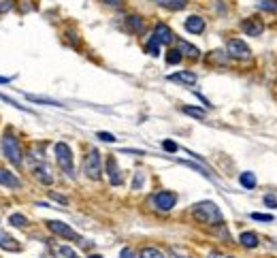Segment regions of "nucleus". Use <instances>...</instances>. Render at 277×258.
Wrapping results in <instances>:
<instances>
[{"label":"nucleus","mask_w":277,"mask_h":258,"mask_svg":"<svg viewBox=\"0 0 277 258\" xmlns=\"http://www.w3.org/2000/svg\"><path fill=\"white\" fill-rule=\"evenodd\" d=\"M156 2H158V0H156Z\"/></svg>","instance_id":"nucleus-43"},{"label":"nucleus","mask_w":277,"mask_h":258,"mask_svg":"<svg viewBox=\"0 0 277 258\" xmlns=\"http://www.w3.org/2000/svg\"><path fill=\"white\" fill-rule=\"evenodd\" d=\"M47 228L51 230L53 235H58V237H62V239H68V241H77V243H81V237H79V233H75V230L68 226V224H64L60 222V220H49L47 222Z\"/></svg>","instance_id":"nucleus-5"},{"label":"nucleus","mask_w":277,"mask_h":258,"mask_svg":"<svg viewBox=\"0 0 277 258\" xmlns=\"http://www.w3.org/2000/svg\"><path fill=\"white\" fill-rule=\"evenodd\" d=\"M239 181H241L243 188H247V190H252V188H256V175L249 173V171H245V173H241V177H239Z\"/></svg>","instance_id":"nucleus-21"},{"label":"nucleus","mask_w":277,"mask_h":258,"mask_svg":"<svg viewBox=\"0 0 277 258\" xmlns=\"http://www.w3.org/2000/svg\"><path fill=\"white\" fill-rule=\"evenodd\" d=\"M0 186L17 190V188L21 186V181H19V177L15 173H11V171H7V169H0Z\"/></svg>","instance_id":"nucleus-13"},{"label":"nucleus","mask_w":277,"mask_h":258,"mask_svg":"<svg viewBox=\"0 0 277 258\" xmlns=\"http://www.w3.org/2000/svg\"><path fill=\"white\" fill-rule=\"evenodd\" d=\"M241 30L247 36H260L264 32V24L260 17H247V19L241 21Z\"/></svg>","instance_id":"nucleus-8"},{"label":"nucleus","mask_w":277,"mask_h":258,"mask_svg":"<svg viewBox=\"0 0 277 258\" xmlns=\"http://www.w3.org/2000/svg\"><path fill=\"white\" fill-rule=\"evenodd\" d=\"M177 51L181 53V56H188V58H199L200 56L199 47L190 45L188 41H177Z\"/></svg>","instance_id":"nucleus-17"},{"label":"nucleus","mask_w":277,"mask_h":258,"mask_svg":"<svg viewBox=\"0 0 277 258\" xmlns=\"http://www.w3.org/2000/svg\"><path fill=\"white\" fill-rule=\"evenodd\" d=\"M26 98H28L30 103H41V105H49V107H64L62 103H58V100H53V98H45V96H34V94H26Z\"/></svg>","instance_id":"nucleus-19"},{"label":"nucleus","mask_w":277,"mask_h":258,"mask_svg":"<svg viewBox=\"0 0 277 258\" xmlns=\"http://www.w3.org/2000/svg\"><path fill=\"white\" fill-rule=\"evenodd\" d=\"M0 147H2V154L4 158L9 160L13 166H19L24 164V152H21V145H19V139L15 137L13 132H4L2 139H0Z\"/></svg>","instance_id":"nucleus-2"},{"label":"nucleus","mask_w":277,"mask_h":258,"mask_svg":"<svg viewBox=\"0 0 277 258\" xmlns=\"http://www.w3.org/2000/svg\"><path fill=\"white\" fill-rule=\"evenodd\" d=\"M158 4H162V7H167L170 11H179V9H185V0H158Z\"/></svg>","instance_id":"nucleus-22"},{"label":"nucleus","mask_w":277,"mask_h":258,"mask_svg":"<svg viewBox=\"0 0 277 258\" xmlns=\"http://www.w3.org/2000/svg\"><path fill=\"white\" fill-rule=\"evenodd\" d=\"M169 81H177V83H184V85H194L196 81H199V77H196V73H192V71H179V73L169 75Z\"/></svg>","instance_id":"nucleus-12"},{"label":"nucleus","mask_w":277,"mask_h":258,"mask_svg":"<svg viewBox=\"0 0 277 258\" xmlns=\"http://www.w3.org/2000/svg\"><path fill=\"white\" fill-rule=\"evenodd\" d=\"M120 258H137V254H135V250L132 248H124L120 252Z\"/></svg>","instance_id":"nucleus-35"},{"label":"nucleus","mask_w":277,"mask_h":258,"mask_svg":"<svg viewBox=\"0 0 277 258\" xmlns=\"http://www.w3.org/2000/svg\"><path fill=\"white\" fill-rule=\"evenodd\" d=\"M90 258H103V256H100V254H92V256H90Z\"/></svg>","instance_id":"nucleus-40"},{"label":"nucleus","mask_w":277,"mask_h":258,"mask_svg":"<svg viewBox=\"0 0 277 258\" xmlns=\"http://www.w3.org/2000/svg\"><path fill=\"white\" fill-rule=\"evenodd\" d=\"M145 51L149 53V56H154V58H156V56H160V43H158L156 39H154V36H152V39L147 41V45H145Z\"/></svg>","instance_id":"nucleus-25"},{"label":"nucleus","mask_w":277,"mask_h":258,"mask_svg":"<svg viewBox=\"0 0 277 258\" xmlns=\"http://www.w3.org/2000/svg\"><path fill=\"white\" fill-rule=\"evenodd\" d=\"M0 2H2V4H0V13H2V11H9L11 7H13V4H11L9 0H0Z\"/></svg>","instance_id":"nucleus-37"},{"label":"nucleus","mask_w":277,"mask_h":258,"mask_svg":"<svg viewBox=\"0 0 277 258\" xmlns=\"http://www.w3.org/2000/svg\"><path fill=\"white\" fill-rule=\"evenodd\" d=\"M185 30L192 32V34H200V32L205 30V19L199 17V15H190V17L185 19Z\"/></svg>","instance_id":"nucleus-15"},{"label":"nucleus","mask_w":277,"mask_h":258,"mask_svg":"<svg viewBox=\"0 0 277 258\" xmlns=\"http://www.w3.org/2000/svg\"><path fill=\"white\" fill-rule=\"evenodd\" d=\"M73 258H79V256H73Z\"/></svg>","instance_id":"nucleus-42"},{"label":"nucleus","mask_w":277,"mask_h":258,"mask_svg":"<svg viewBox=\"0 0 277 258\" xmlns=\"http://www.w3.org/2000/svg\"><path fill=\"white\" fill-rule=\"evenodd\" d=\"M192 216H194L196 222L209 224V226H213V224H217V226H220V224H222V211L217 209L215 203H211V201L196 203V205L192 207Z\"/></svg>","instance_id":"nucleus-1"},{"label":"nucleus","mask_w":277,"mask_h":258,"mask_svg":"<svg viewBox=\"0 0 277 258\" xmlns=\"http://www.w3.org/2000/svg\"><path fill=\"white\" fill-rule=\"evenodd\" d=\"M100 2L109 4V7H122V0H100Z\"/></svg>","instance_id":"nucleus-36"},{"label":"nucleus","mask_w":277,"mask_h":258,"mask_svg":"<svg viewBox=\"0 0 277 258\" xmlns=\"http://www.w3.org/2000/svg\"><path fill=\"white\" fill-rule=\"evenodd\" d=\"M152 36L160 43V45H169V43H173V39H175L173 30H170L167 24H158L156 28H154V34Z\"/></svg>","instance_id":"nucleus-9"},{"label":"nucleus","mask_w":277,"mask_h":258,"mask_svg":"<svg viewBox=\"0 0 277 258\" xmlns=\"http://www.w3.org/2000/svg\"><path fill=\"white\" fill-rule=\"evenodd\" d=\"M175 258H185V256H175Z\"/></svg>","instance_id":"nucleus-41"},{"label":"nucleus","mask_w":277,"mask_h":258,"mask_svg":"<svg viewBox=\"0 0 277 258\" xmlns=\"http://www.w3.org/2000/svg\"><path fill=\"white\" fill-rule=\"evenodd\" d=\"M239 243H241L243 248H256V245H258V235L256 233H241L239 235Z\"/></svg>","instance_id":"nucleus-18"},{"label":"nucleus","mask_w":277,"mask_h":258,"mask_svg":"<svg viewBox=\"0 0 277 258\" xmlns=\"http://www.w3.org/2000/svg\"><path fill=\"white\" fill-rule=\"evenodd\" d=\"M126 26H128V30H132L135 34H143V30H145V21H143V17H138V15H128Z\"/></svg>","instance_id":"nucleus-16"},{"label":"nucleus","mask_w":277,"mask_h":258,"mask_svg":"<svg viewBox=\"0 0 277 258\" xmlns=\"http://www.w3.org/2000/svg\"><path fill=\"white\" fill-rule=\"evenodd\" d=\"M107 175H109V181L113 186H120L122 181H124V177L120 173V166L115 162V156H109V158H107Z\"/></svg>","instance_id":"nucleus-10"},{"label":"nucleus","mask_w":277,"mask_h":258,"mask_svg":"<svg viewBox=\"0 0 277 258\" xmlns=\"http://www.w3.org/2000/svg\"><path fill=\"white\" fill-rule=\"evenodd\" d=\"M9 224H13L15 228H26L28 226V218H26L24 213H11Z\"/></svg>","instance_id":"nucleus-20"},{"label":"nucleus","mask_w":277,"mask_h":258,"mask_svg":"<svg viewBox=\"0 0 277 258\" xmlns=\"http://www.w3.org/2000/svg\"><path fill=\"white\" fill-rule=\"evenodd\" d=\"M0 250L19 252V250H21V243H17V239H13L11 235L4 233V230H0Z\"/></svg>","instance_id":"nucleus-14"},{"label":"nucleus","mask_w":277,"mask_h":258,"mask_svg":"<svg viewBox=\"0 0 277 258\" xmlns=\"http://www.w3.org/2000/svg\"><path fill=\"white\" fill-rule=\"evenodd\" d=\"M143 181H145V175H143L141 171H137V173H135V181H132V190H138V188L143 186Z\"/></svg>","instance_id":"nucleus-30"},{"label":"nucleus","mask_w":277,"mask_h":258,"mask_svg":"<svg viewBox=\"0 0 277 258\" xmlns=\"http://www.w3.org/2000/svg\"><path fill=\"white\" fill-rule=\"evenodd\" d=\"M175 203H177V194L169 192V190H162L154 196V205H156V209H160V211H170V209L175 207Z\"/></svg>","instance_id":"nucleus-7"},{"label":"nucleus","mask_w":277,"mask_h":258,"mask_svg":"<svg viewBox=\"0 0 277 258\" xmlns=\"http://www.w3.org/2000/svg\"><path fill=\"white\" fill-rule=\"evenodd\" d=\"M226 49H228V56L237 58V60H249V58H252L249 47L245 45L241 39H231V41L226 43Z\"/></svg>","instance_id":"nucleus-6"},{"label":"nucleus","mask_w":277,"mask_h":258,"mask_svg":"<svg viewBox=\"0 0 277 258\" xmlns=\"http://www.w3.org/2000/svg\"><path fill=\"white\" fill-rule=\"evenodd\" d=\"M49 198H51V201H56V203H60V205H68V198L62 196V194H58V192H49Z\"/></svg>","instance_id":"nucleus-33"},{"label":"nucleus","mask_w":277,"mask_h":258,"mask_svg":"<svg viewBox=\"0 0 277 258\" xmlns=\"http://www.w3.org/2000/svg\"><path fill=\"white\" fill-rule=\"evenodd\" d=\"M264 205H266V207H273V209H275V207H277V198H275L273 194H266V196H264Z\"/></svg>","instance_id":"nucleus-34"},{"label":"nucleus","mask_w":277,"mask_h":258,"mask_svg":"<svg viewBox=\"0 0 277 258\" xmlns=\"http://www.w3.org/2000/svg\"><path fill=\"white\" fill-rule=\"evenodd\" d=\"M11 81V77H0V83H9Z\"/></svg>","instance_id":"nucleus-39"},{"label":"nucleus","mask_w":277,"mask_h":258,"mask_svg":"<svg viewBox=\"0 0 277 258\" xmlns=\"http://www.w3.org/2000/svg\"><path fill=\"white\" fill-rule=\"evenodd\" d=\"M32 173H34V177L41 181L43 186H49L53 184V175H51V169L47 166L45 162H39V164H34V169H32Z\"/></svg>","instance_id":"nucleus-11"},{"label":"nucleus","mask_w":277,"mask_h":258,"mask_svg":"<svg viewBox=\"0 0 277 258\" xmlns=\"http://www.w3.org/2000/svg\"><path fill=\"white\" fill-rule=\"evenodd\" d=\"M53 152H56V160H58V166L66 173L68 177H75V166H73V152L66 143H56L53 145Z\"/></svg>","instance_id":"nucleus-3"},{"label":"nucleus","mask_w":277,"mask_h":258,"mask_svg":"<svg viewBox=\"0 0 277 258\" xmlns=\"http://www.w3.org/2000/svg\"><path fill=\"white\" fill-rule=\"evenodd\" d=\"M138 258H167V256H164L158 248H143L141 254H138Z\"/></svg>","instance_id":"nucleus-24"},{"label":"nucleus","mask_w":277,"mask_h":258,"mask_svg":"<svg viewBox=\"0 0 277 258\" xmlns=\"http://www.w3.org/2000/svg\"><path fill=\"white\" fill-rule=\"evenodd\" d=\"M162 147L167 149V152L173 154V152H177V149H179V145L175 143V141H170V139H164V141H162Z\"/></svg>","instance_id":"nucleus-31"},{"label":"nucleus","mask_w":277,"mask_h":258,"mask_svg":"<svg viewBox=\"0 0 277 258\" xmlns=\"http://www.w3.org/2000/svg\"><path fill=\"white\" fill-rule=\"evenodd\" d=\"M184 164H185V166H190V169H194V171H199V173H202L205 177H211V173L205 169V166H200V164H196V162H188V160H185Z\"/></svg>","instance_id":"nucleus-29"},{"label":"nucleus","mask_w":277,"mask_h":258,"mask_svg":"<svg viewBox=\"0 0 277 258\" xmlns=\"http://www.w3.org/2000/svg\"><path fill=\"white\" fill-rule=\"evenodd\" d=\"M83 173L92 181H98L103 177V164H100V152L98 149H90L88 156L83 158Z\"/></svg>","instance_id":"nucleus-4"},{"label":"nucleus","mask_w":277,"mask_h":258,"mask_svg":"<svg viewBox=\"0 0 277 258\" xmlns=\"http://www.w3.org/2000/svg\"><path fill=\"white\" fill-rule=\"evenodd\" d=\"M209 258H232V256H224V254H211Z\"/></svg>","instance_id":"nucleus-38"},{"label":"nucleus","mask_w":277,"mask_h":258,"mask_svg":"<svg viewBox=\"0 0 277 258\" xmlns=\"http://www.w3.org/2000/svg\"><path fill=\"white\" fill-rule=\"evenodd\" d=\"M96 137H98L100 141H105V143H115V141H117L115 134H111V132H103V130L96 132Z\"/></svg>","instance_id":"nucleus-28"},{"label":"nucleus","mask_w":277,"mask_h":258,"mask_svg":"<svg viewBox=\"0 0 277 258\" xmlns=\"http://www.w3.org/2000/svg\"><path fill=\"white\" fill-rule=\"evenodd\" d=\"M181 111H184L185 115H190V117H196V120H202L205 117V109H200V107H181Z\"/></svg>","instance_id":"nucleus-23"},{"label":"nucleus","mask_w":277,"mask_h":258,"mask_svg":"<svg viewBox=\"0 0 277 258\" xmlns=\"http://www.w3.org/2000/svg\"><path fill=\"white\" fill-rule=\"evenodd\" d=\"M258 7L264 11H277V0H258Z\"/></svg>","instance_id":"nucleus-27"},{"label":"nucleus","mask_w":277,"mask_h":258,"mask_svg":"<svg viewBox=\"0 0 277 258\" xmlns=\"http://www.w3.org/2000/svg\"><path fill=\"white\" fill-rule=\"evenodd\" d=\"M252 220H258V222H273V216H271V213H252Z\"/></svg>","instance_id":"nucleus-32"},{"label":"nucleus","mask_w":277,"mask_h":258,"mask_svg":"<svg viewBox=\"0 0 277 258\" xmlns=\"http://www.w3.org/2000/svg\"><path fill=\"white\" fill-rule=\"evenodd\" d=\"M181 53L177 51V49H170V51H167V64H179L181 62Z\"/></svg>","instance_id":"nucleus-26"}]
</instances>
